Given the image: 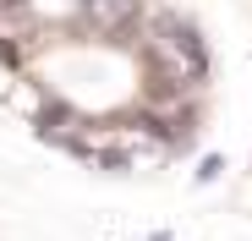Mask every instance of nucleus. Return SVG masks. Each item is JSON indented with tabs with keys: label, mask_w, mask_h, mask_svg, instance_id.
Returning a JSON list of instances; mask_svg holds the SVG:
<instances>
[{
	"label": "nucleus",
	"mask_w": 252,
	"mask_h": 241,
	"mask_svg": "<svg viewBox=\"0 0 252 241\" xmlns=\"http://www.w3.org/2000/svg\"><path fill=\"white\" fill-rule=\"evenodd\" d=\"M17 60H6V55H0V104H6V93H11V83H17Z\"/></svg>",
	"instance_id": "f03ea898"
},
{
	"label": "nucleus",
	"mask_w": 252,
	"mask_h": 241,
	"mask_svg": "<svg viewBox=\"0 0 252 241\" xmlns=\"http://www.w3.org/2000/svg\"><path fill=\"white\" fill-rule=\"evenodd\" d=\"M220 176H225V153H203V165L192 170V181H197V186H208V181H220Z\"/></svg>",
	"instance_id": "f257e3e1"
}]
</instances>
